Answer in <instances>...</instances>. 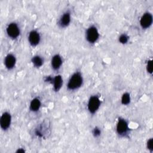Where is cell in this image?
<instances>
[{
	"label": "cell",
	"mask_w": 153,
	"mask_h": 153,
	"mask_svg": "<svg viewBox=\"0 0 153 153\" xmlns=\"http://www.w3.org/2000/svg\"><path fill=\"white\" fill-rule=\"evenodd\" d=\"M29 44L32 47L38 45L41 41V36L39 33L36 30H32L29 32L27 37Z\"/></svg>",
	"instance_id": "8"
},
{
	"label": "cell",
	"mask_w": 153,
	"mask_h": 153,
	"mask_svg": "<svg viewBox=\"0 0 153 153\" xmlns=\"http://www.w3.org/2000/svg\"><path fill=\"white\" fill-rule=\"evenodd\" d=\"M130 131L128 121L122 117H119L116 124V132L120 137H126Z\"/></svg>",
	"instance_id": "2"
},
{
	"label": "cell",
	"mask_w": 153,
	"mask_h": 153,
	"mask_svg": "<svg viewBox=\"0 0 153 153\" xmlns=\"http://www.w3.org/2000/svg\"><path fill=\"white\" fill-rule=\"evenodd\" d=\"M152 15L149 12H146L142 14L140 19V25L143 29H146L151 27L152 24Z\"/></svg>",
	"instance_id": "7"
},
{
	"label": "cell",
	"mask_w": 153,
	"mask_h": 153,
	"mask_svg": "<svg viewBox=\"0 0 153 153\" xmlns=\"http://www.w3.org/2000/svg\"><path fill=\"white\" fill-rule=\"evenodd\" d=\"M100 35L97 28L94 26L91 25L89 26L85 31V39L90 44H93L96 43L99 38Z\"/></svg>",
	"instance_id": "3"
},
{
	"label": "cell",
	"mask_w": 153,
	"mask_h": 153,
	"mask_svg": "<svg viewBox=\"0 0 153 153\" xmlns=\"http://www.w3.org/2000/svg\"><path fill=\"white\" fill-rule=\"evenodd\" d=\"M101 105V100L97 95L90 97L87 103V110L91 114H94L99 110Z\"/></svg>",
	"instance_id": "4"
},
{
	"label": "cell",
	"mask_w": 153,
	"mask_h": 153,
	"mask_svg": "<svg viewBox=\"0 0 153 153\" xmlns=\"http://www.w3.org/2000/svg\"><path fill=\"white\" fill-rule=\"evenodd\" d=\"M41 106V101L39 97H35L30 102L29 110L31 112H36L38 111Z\"/></svg>",
	"instance_id": "13"
},
{
	"label": "cell",
	"mask_w": 153,
	"mask_h": 153,
	"mask_svg": "<svg viewBox=\"0 0 153 153\" xmlns=\"http://www.w3.org/2000/svg\"><path fill=\"white\" fill-rule=\"evenodd\" d=\"M11 120L12 117L11 114L8 111L4 112L0 118V127L1 129L4 131L7 130L10 127Z\"/></svg>",
	"instance_id": "6"
},
{
	"label": "cell",
	"mask_w": 153,
	"mask_h": 153,
	"mask_svg": "<svg viewBox=\"0 0 153 153\" xmlns=\"http://www.w3.org/2000/svg\"><path fill=\"white\" fill-rule=\"evenodd\" d=\"M51 84H53L54 91L56 92L59 91L61 89L63 84V80L62 75H57L53 77V80Z\"/></svg>",
	"instance_id": "12"
},
{
	"label": "cell",
	"mask_w": 153,
	"mask_h": 153,
	"mask_svg": "<svg viewBox=\"0 0 153 153\" xmlns=\"http://www.w3.org/2000/svg\"><path fill=\"white\" fill-rule=\"evenodd\" d=\"M146 69L148 74H152V60L149 59L147 61L146 65Z\"/></svg>",
	"instance_id": "17"
},
{
	"label": "cell",
	"mask_w": 153,
	"mask_h": 153,
	"mask_svg": "<svg viewBox=\"0 0 153 153\" xmlns=\"http://www.w3.org/2000/svg\"><path fill=\"white\" fill-rule=\"evenodd\" d=\"M6 33L12 39H16L20 35V29L16 22L10 23L6 27Z\"/></svg>",
	"instance_id": "5"
},
{
	"label": "cell",
	"mask_w": 153,
	"mask_h": 153,
	"mask_svg": "<svg viewBox=\"0 0 153 153\" xmlns=\"http://www.w3.org/2000/svg\"><path fill=\"white\" fill-rule=\"evenodd\" d=\"M146 148L147 149L152 152L153 151V139L149 138L146 142Z\"/></svg>",
	"instance_id": "19"
},
{
	"label": "cell",
	"mask_w": 153,
	"mask_h": 153,
	"mask_svg": "<svg viewBox=\"0 0 153 153\" xmlns=\"http://www.w3.org/2000/svg\"><path fill=\"white\" fill-rule=\"evenodd\" d=\"M71 22V14L69 11H67L62 14L59 18L57 24L61 28L67 27Z\"/></svg>",
	"instance_id": "9"
},
{
	"label": "cell",
	"mask_w": 153,
	"mask_h": 153,
	"mask_svg": "<svg viewBox=\"0 0 153 153\" xmlns=\"http://www.w3.org/2000/svg\"><path fill=\"white\" fill-rule=\"evenodd\" d=\"M129 40V37L126 34V33H122L120 35L118 38V41L119 42L122 44H126L128 42Z\"/></svg>",
	"instance_id": "16"
},
{
	"label": "cell",
	"mask_w": 153,
	"mask_h": 153,
	"mask_svg": "<svg viewBox=\"0 0 153 153\" xmlns=\"http://www.w3.org/2000/svg\"><path fill=\"white\" fill-rule=\"evenodd\" d=\"M4 64L5 68L8 70L13 69L16 64V57L12 53H8L4 58Z\"/></svg>",
	"instance_id": "10"
},
{
	"label": "cell",
	"mask_w": 153,
	"mask_h": 153,
	"mask_svg": "<svg viewBox=\"0 0 153 153\" xmlns=\"http://www.w3.org/2000/svg\"><path fill=\"white\" fill-rule=\"evenodd\" d=\"M31 62L33 66L36 68H39L44 64V59L39 55H35L32 57Z\"/></svg>",
	"instance_id": "14"
},
{
	"label": "cell",
	"mask_w": 153,
	"mask_h": 153,
	"mask_svg": "<svg viewBox=\"0 0 153 153\" xmlns=\"http://www.w3.org/2000/svg\"><path fill=\"white\" fill-rule=\"evenodd\" d=\"M83 77L79 71L75 72L69 78L66 88L69 91H74L79 88L83 84Z\"/></svg>",
	"instance_id": "1"
},
{
	"label": "cell",
	"mask_w": 153,
	"mask_h": 153,
	"mask_svg": "<svg viewBox=\"0 0 153 153\" xmlns=\"http://www.w3.org/2000/svg\"><path fill=\"white\" fill-rule=\"evenodd\" d=\"M92 134L94 137H98L101 134V130L98 127H95L92 130Z\"/></svg>",
	"instance_id": "18"
},
{
	"label": "cell",
	"mask_w": 153,
	"mask_h": 153,
	"mask_svg": "<svg viewBox=\"0 0 153 153\" xmlns=\"http://www.w3.org/2000/svg\"><path fill=\"white\" fill-rule=\"evenodd\" d=\"M63 63L62 56L59 54H54L51 60V66L54 71H58L61 68Z\"/></svg>",
	"instance_id": "11"
},
{
	"label": "cell",
	"mask_w": 153,
	"mask_h": 153,
	"mask_svg": "<svg viewBox=\"0 0 153 153\" xmlns=\"http://www.w3.org/2000/svg\"><path fill=\"white\" fill-rule=\"evenodd\" d=\"M25 152V150L23 149V148H18L17 149V150L16 151V152H19V153H20V152H22V153H23V152Z\"/></svg>",
	"instance_id": "20"
},
{
	"label": "cell",
	"mask_w": 153,
	"mask_h": 153,
	"mask_svg": "<svg viewBox=\"0 0 153 153\" xmlns=\"http://www.w3.org/2000/svg\"><path fill=\"white\" fill-rule=\"evenodd\" d=\"M131 102V96L130 94L128 92H126L123 94L121 98V103L123 105H128Z\"/></svg>",
	"instance_id": "15"
}]
</instances>
